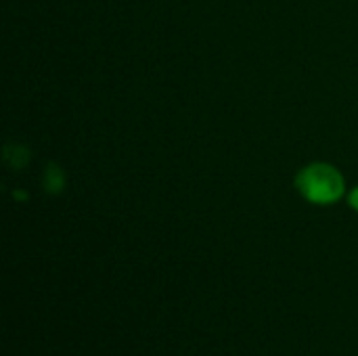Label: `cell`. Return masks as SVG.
Returning <instances> with one entry per match:
<instances>
[{"mask_svg": "<svg viewBox=\"0 0 358 356\" xmlns=\"http://www.w3.org/2000/svg\"><path fill=\"white\" fill-rule=\"evenodd\" d=\"M350 206H352L355 210H358V189H355L352 195H350Z\"/></svg>", "mask_w": 358, "mask_h": 356, "instance_id": "2", "label": "cell"}, {"mask_svg": "<svg viewBox=\"0 0 358 356\" xmlns=\"http://www.w3.org/2000/svg\"><path fill=\"white\" fill-rule=\"evenodd\" d=\"M298 189L313 204H331L340 199L344 191V180L336 168L315 164L302 170V174L298 176Z\"/></svg>", "mask_w": 358, "mask_h": 356, "instance_id": "1", "label": "cell"}]
</instances>
